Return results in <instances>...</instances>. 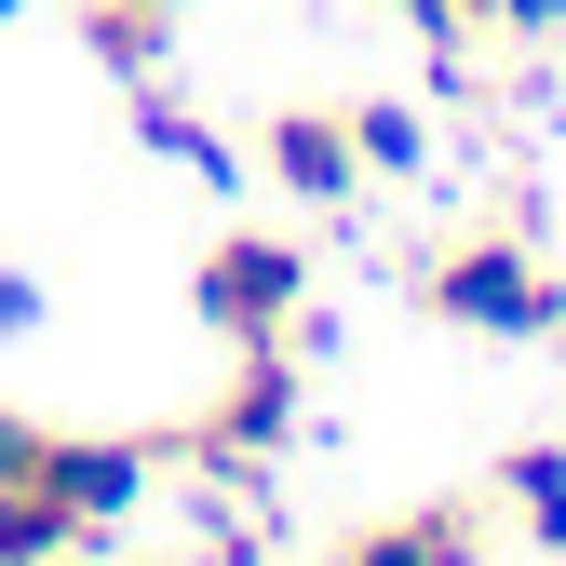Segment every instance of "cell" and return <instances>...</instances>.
<instances>
[{
	"mask_svg": "<svg viewBox=\"0 0 566 566\" xmlns=\"http://www.w3.org/2000/svg\"><path fill=\"white\" fill-rule=\"evenodd\" d=\"M297 405H311L297 350H230L217 405L163 432V472H256V459H283V446H297Z\"/></svg>",
	"mask_w": 566,
	"mask_h": 566,
	"instance_id": "3",
	"label": "cell"
},
{
	"mask_svg": "<svg viewBox=\"0 0 566 566\" xmlns=\"http://www.w3.org/2000/svg\"><path fill=\"white\" fill-rule=\"evenodd\" d=\"M446 28H459V41H485V28H500V0H446Z\"/></svg>",
	"mask_w": 566,
	"mask_h": 566,
	"instance_id": "15",
	"label": "cell"
},
{
	"mask_svg": "<svg viewBox=\"0 0 566 566\" xmlns=\"http://www.w3.org/2000/svg\"><path fill=\"white\" fill-rule=\"evenodd\" d=\"M67 14H82V41L122 67V82H163V41H176L189 0H67Z\"/></svg>",
	"mask_w": 566,
	"mask_h": 566,
	"instance_id": "8",
	"label": "cell"
},
{
	"mask_svg": "<svg viewBox=\"0 0 566 566\" xmlns=\"http://www.w3.org/2000/svg\"><path fill=\"white\" fill-rule=\"evenodd\" d=\"M28 324H41V283H28V270H0V337H28Z\"/></svg>",
	"mask_w": 566,
	"mask_h": 566,
	"instance_id": "13",
	"label": "cell"
},
{
	"mask_svg": "<svg viewBox=\"0 0 566 566\" xmlns=\"http://www.w3.org/2000/svg\"><path fill=\"white\" fill-rule=\"evenodd\" d=\"M553 350H566V337H553Z\"/></svg>",
	"mask_w": 566,
	"mask_h": 566,
	"instance_id": "16",
	"label": "cell"
},
{
	"mask_svg": "<svg viewBox=\"0 0 566 566\" xmlns=\"http://www.w3.org/2000/svg\"><path fill=\"white\" fill-rule=\"evenodd\" d=\"M324 566H500V500H418L378 526H337Z\"/></svg>",
	"mask_w": 566,
	"mask_h": 566,
	"instance_id": "5",
	"label": "cell"
},
{
	"mask_svg": "<svg viewBox=\"0 0 566 566\" xmlns=\"http://www.w3.org/2000/svg\"><path fill=\"white\" fill-rule=\"evenodd\" d=\"M418 311L459 337H566V283L513 243V230H459L418 256Z\"/></svg>",
	"mask_w": 566,
	"mask_h": 566,
	"instance_id": "1",
	"label": "cell"
},
{
	"mask_svg": "<svg viewBox=\"0 0 566 566\" xmlns=\"http://www.w3.org/2000/svg\"><path fill=\"white\" fill-rule=\"evenodd\" d=\"M485 41H526V54L566 41V0H500V28H485Z\"/></svg>",
	"mask_w": 566,
	"mask_h": 566,
	"instance_id": "12",
	"label": "cell"
},
{
	"mask_svg": "<svg viewBox=\"0 0 566 566\" xmlns=\"http://www.w3.org/2000/svg\"><path fill=\"white\" fill-rule=\"evenodd\" d=\"M82 539H95V526L67 513V500H54L41 472H28V485H0V566H67Z\"/></svg>",
	"mask_w": 566,
	"mask_h": 566,
	"instance_id": "9",
	"label": "cell"
},
{
	"mask_svg": "<svg viewBox=\"0 0 566 566\" xmlns=\"http://www.w3.org/2000/svg\"><path fill=\"white\" fill-rule=\"evenodd\" d=\"M391 14H405L418 41H432V54H459V28H446V0H391Z\"/></svg>",
	"mask_w": 566,
	"mask_h": 566,
	"instance_id": "14",
	"label": "cell"
},
{
	"mask_svg": "<svg viewBox=\"0 0 566 566\" xmlns=\"http://www.w3.org/2000/svg\"><path fill=\"white\" fill-rule=\"evenodd\" d=\"M485 500L513 513V539H539V553L566 566V446H513L500 472H485Z\"/></svg>",
	"mask_w": 566,
	"mask_h": 566,
	"instance_id": "7",
	"label": "cell"
},
{
	"mask_svg": "<svg viewBox=\"0 0 566 566\" xmlns=\"http://www.w3.org/2000/svg\"><path fill=\"white\" fill-rule=\"evenodd\" d=\"M189 297L202 324H217V350H283L311 324V243H283V230H217L189 256Z\"/></svg>",
	"mask_w": 566,
	"mask_h": 566,
	"instance_id": "2",
	"label": "cell"
},
{
	"mask_svg": "<svg viewBox=\"0 0 566 566\" xmlns=\"http://www.w3.org/2000/svg\"><path fill=\"white\" fill-rule=\"evenodd\" d=\"M350 149H365V176H418L432 163V122L405 95H350Z\"/></svg>",
	"mask_w": 566,
	"mask_h": 566,
	"instance_id": "10",
	"label": "cell"
},
{
	"mask_svg": "<svg viewBox=\"0 0 566 566\" xmlns=\"http://www.w3.org/2000/svg\"><path fill=\"white\" fill-rule=\"evenodd\" d=\"M149 472H163V446H135V432H54V446H41V485H54L95 539L149 500Z\"/></svg>",
	"mask_w": 566,
	"mask_h": 566,
	"instance_id": "6",
	"label": "cell"
},
{
	"mask_svg": "<svg viewBox=\"0 0 566 566\" xmlns=\"http://www.w3.org/2000/svg\"><path fill=\"white\" fill-rule=\"evenodd\" d=\"M256 176H270L283 202H311V217H350V202L378 189L365 149H350V108H311V95L256 122Z\"/></svg>",
	"mask_w": 566,
	"mask_h": 566,
	"instance_id": "4",
	"label": "cell"
},
{
	"mask_svg": "<svg viewBox=\"0 0 566 566\" xmlns=\"http://www.w3.org/2000/svg\"><path fill=\"white\" fill-rule=\"evenodd\" d=\"M41 446H54V418H14V405H0V485H28Z\"/></svg>",
	"mask_w": 566,
	"mask_h": 566,
	"instance_id": "11",
	"label": "cell"
}]
</instances>
